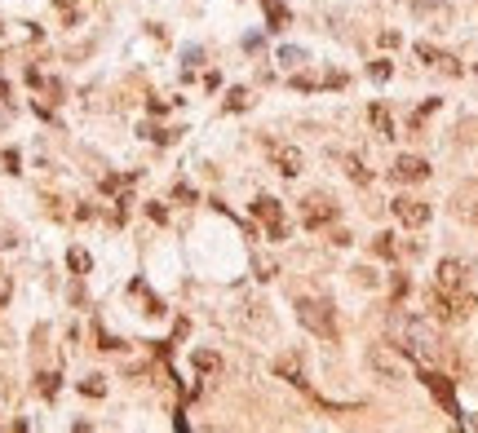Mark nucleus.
<instances>
[{
	"mask_svg": "<svg viewBox=\"0 0 478 433\" xmlns=\"http://www.w3.org/2000/svg\"><path fill=\"white\" fill-rule=\"evenodd\" d=\"M297 319H301V327L310 331V336H319V341H337L341 336L337 310H333L328 296H301V301H297Z\"/></svg>",
	"mask_w": 478,
	"mask_h": 433,
	"instance_id": "f03ea898",
	"label": "nucleus"
},
{
	"mask_svg": "<svg viewBox=\"0 0 478 433\" xmlns=\"http://www.w3.org/2000/svg\"><path fill=\"white\" fill-rule=\"evenodd\" d=\"M67 261H71V270H76V274H85V270H89V252H85V248H71V257H67Z\"/></svg>",
	"mask_w": 478,
	"mask_h": 433,
	"instance_id": "dca6fc26",
	"label": "nucleus"
},
{
	"mask_svg": "<svg viewBox=\"0 0 478 433\" xmlns=\"http://www.w3.org/2000/svg\"><path fill=\"white\" fill-rule=\"evenodd\" d=\"M394 216H399L403 226L421 230L425 221H430V204H421V199H407V195H399V199H394Z\"/></svg>",
	"mask_w": 478,
	"mask_h": 433,
	"instance_id": "39448f33",
	"label": "nucleus"
},
{
	"mask_svg": "<svg viewBox=\"0 0 478 433\" xmlns=\"http://www.w3.org/2000/svg\"><path fill=\"white\" fill-rule=\"evenodd\" d=\"M425 385H430V394L438 398L443 407H448V415H456V420H460V403H456L452 380H448V376H438V372H425Z\"/></svg>",
	"mask_w": 478,
	"mask_h": 433,
	"instance_id": "423d86ee",
	"label": "nucleus"
},
{
	"mask_svg": "<svg viewBox=\"0 0 478 433\" xmlns=\"http://www.w3.org/2000/svg\"><path fill=\"white\" fill-rule=\"evenodd\" d=\"M372 128H376V138H394V120L386 106H372Z\"/></svg>",
	"mask_w": 478,
	"mask_h": 433,
	"instance_id": "f8f14e48",
	"label": "nucleus"
},
{
	"mask_svg": "<svg viewBox=\"0 0 478 433\" xmlns=\"http://www.w3.org/2000/svg\"><path fill=\"white\" fill-rule=\"evenodd\" d=\"M279 58H284V62H301L306 54H301V49H279Z\"/></svg>",
	"mask_w": 478,
	"mask_h": 433,
	"instance_id": "aec40b11",
	"label": "nucleus"
},
{
	"mask_svg": "<svg viewBox=\"0 0 478 433\" xmlns=\"http://www.w3.org/2000/svg\"><path fill=\"white\" fill-rule=\"evenodd\" d=\"M261 9H266V18H270L275 27H284V23H288V9L279 5V0H261Z\"/></svg>",
	"mask_w": 478,
	"mask_h": 433,
	"instance_id": "4468645a",
	"label": "nucleus"
},
{
	"mask_svg": "<svg viewBox=\"0 0 478 433\" xmlns=\"http://www.w3.org/2000/svg\"><path fill=\"white\" fill-rule=\"evenodd\" d=\"M386 336H390V345H399L403 354H412L417 362H434L438 358V336H434V327L421 323V319L394 314L390 327H386Z\"/></svg>",
	"mask_w": 478,
	"mask_h": 433,
	"instance_id": "f257e3e1",
	"label": "nucleus"
},
{
	"mask_svg": "<svg viewBox=\"0 0 478 433\" xmlns=\"http://www.w3.org/2000/svg\"><path fill=\"white\" fill-rule=\"evenodd\" d=\"M275 376H284L288 385H306V372H301V354H292V349H288V354H279V358H275Z\"/></svg>",
	"mask_w": 478,
	"mask_h": 433,
	"instance_id": "1a4fd4ad",
	"label": "nucleus"
},
{
	"mask_svg": "<svg viewBox=\"0 0 478 433\" xmlns=\"http://www.w3.org/2000/svg\"><path fill=\"white\" fill-rule=\"evenodd\" d=\"M368 75H372V80H390V62H372Z\"/></svg>",
	"mask_w": 478,
	"mask_h": 433,
	"instance_id": "a211bd4d",
	"label": "nucleus"
},
{
	"mask_svg": "<svg viewBox=\"0 0 478 433\" xmlns=\"http://www.w3.org/2000/svg\"><path fill=\"white\" fill-rule=\"evenodd\" d=\"M438 288L443 292H460V288H465V265H460V261H443L438 265Z\"/></svg>",
	"mask_w": 478,
	"mask_h": 433,
	"instance_id": "9d476101",
	"label": "nucleus"
},
{
	"mask_svg": "<svg viewBox=\"0 0 478 433\" xmlns=\"http://www.w3.org/2000/svg\"><path fill=\"white\" fill-rule=\"evenodd\" d=\"M376 257H386V261H394V257H399V248H394V235H376Z\"/></svg>",
	"mask_w": 478,
	"mask_h": 433,
	"instance_id": "2eb2a0df",
	"label": "nucleus"
},
{
	"mask_svg": "<svg viewBox=\"0 0 478 433\" xmlns=\"http://www.w3.org/2000/svg\"><path fill=\"white\" fill-rule=\"evenodd\" d=\"M195 372H200V376H217L222 372V358L213 354V349H200V354H195Z\"/></svg>",
	"mask_w": 478,
	"mask_h": 433,
	"instance_id": "9b49d317",
	"label": "nucleus"
},
{
	"mask_svg": "<svg viewBox=\"0 0 478 433\" xmlns=\"http://www.w3.org/2000/svg\"><path fill=\"white\" fill-rule=\"evenodd\" d=\"M244 106H249V97H244L239 89H235V93H230V97H226V111H244Z\"/></svg>",
	"mask_w": 478,
	"mask_h": 433,
	"instance_id": "f3484780",
	"label": "nucleus"
},
{
	"mask_svg": "<svg viewBox=\"0 0 478 433\" xmlns=\"http://www.w3.org/2000/svg\"><path fill=\"white\" fill-rule=\"evenodd\" d=\"M270 159H275V169L284 173V177H297L301 173V151L288 142H270Z\"/></svg>",
	"mask_w": 478,
	"mask_h": 433,
	"instance_id": "0eeeda50",
	"label": "nucleus"
},
{
	"mask_svg": "<svg viewBox=\"0 0 478 433\" xmlns=\"http://www.w3.org/2000/svg\"><path fill=\"white\" fill-rule=\"evenodd\" d=\"M341 164H345V173H350V181H354V186H368V181H372V177H368V169H364V164H359L354 155H345Z\"/></svg>",
	"mask_w": 478,
	"mask_h": 433,
	"instance_id": "ddd939ff",
	"label": "nucleus"
},
{
	"mask_svg": "<svg viewBox=\"0 0 478 433\" xmlns=\"http://www.w3.org/2000/svg\"><path fill=\"white\" fill-rule=\"evenodd\" d=\"M253 216H257L261 226H266V235H270V239H284V235H288L284 204H279V199H270V195H257V199H253Z\"/></svg>",
	"mask_w": 478,
	"mask_h": 433,
	"instance_id": "7ed1b4c3",
	"label": "nucleus"
},
{
	"mask_svg": "<svg viewBox=\"0 0 478 433\" xmlns=\"http://www.w3.org/2000/svg\"><path fill=\"white\" fill-rule=\"evenodd\" d=\"M40 389H44V398H54L58 394V376H40Z\"/></svg>",
	"mask_w": 478,
	"mask_h": 433,
	"instance_id": "6ab92c4d",
	"label": "nucleus"
},
{
	"mask_svg": "<svg viewBox=\"0 0 478 433\" xmlns=\"http://www.w3.org/2000/svg\"><path fill=\"white\" fill-rule=\"evenodd\" d=\"M337 221V204H328V199H306L301 204V226L306 230H323V226H333Z\"/></svg>",
	"mask_w": 478,
	"mask_h": 433,
	"instance_id": "20e7f679",
	"label": "nucleus"
},
{
	"mask_svg": "<svg viewBox=\"0 0 478 433\" xmlns=\"http://www.w3.org/2000/svg\"><path fill=\"white\" fill-rule=\"evenodd\" d=\"M430 177V164L421 155H399L394 159V181H425Z\"/></svg>",
	"mask_w": 478,
	"mask_h": 433,
	"instance_id": "6e6552de",
	"label": "nucleus"
}]
</instances>
